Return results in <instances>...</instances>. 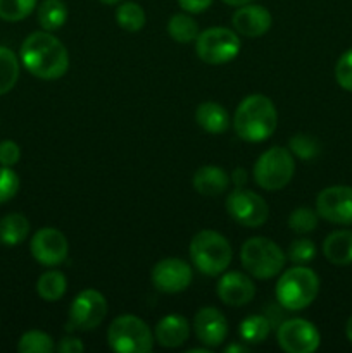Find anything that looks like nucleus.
<instances>
[{
    "instance_id": "20",
    "label": "nucleus",
    "mask_w": 352,
    "mask_h": 353,
    "mask_svg": "<svg viewBox=\"0 0 352 353\" xmlns=\"http://www.w3.org/2000/svg\"><path fill=\"white\" fill-rule=\"evenodd\" d=\"M197 124L202 128L204 131L211 134H221L228 131L231 119L228 110L217 102H204L197 107L195 112Z\"/></svg>"
},
{
    "instance_id": "27",
    "label": "nucleus",
    "mask_w": 352,
    "mask_h": 353,
    "mask_svg": "<svg viewBox=\"0 0 352 353\" xmlns=\"http://www.w3.org/2000/svg\"><path fill=\"white\" fill-rule=\"evenodd\" d=\"M168 33L178 43H190L199 37V24L188 14H175L168 23Z\"/></svg>"
},
{
    "instance_id": "9",
    "label": "nucleus",
    "mask_w": 352,
    "mask_h": 353,
    "mask_svg": "<svg viewBox=\"0 0 352 353\" xmlns=\"http://www.w3.org/2000/svg\"><path fill=\"white\" fill-rule=\"evenodd\" d=\"M107 316V300L97 290H83L72 300L69 309L71 330L92 331L102 324Z\"/></svg>"
},
{
    "instance_id": "21",
    "label": "nucleus",
    "mask_w": 352,
    "mask_h": 353,
    "mask_svg": "<svg viewBox=\"0 0 352 353\" xmlns=\"http://www.w3.org/2000/svg\"><path fill=\"white\" fill-rule=\"evenodd\" d=\"M323 254L335 265L352 264V231H335L324 238Z\"/></svg>"
},
{
    "instance_id": "4",
    "label": "nucleus",
    "mask_w": 352,
    "mask_h": 353,
    "mask_svg": "<svg viewBox=\"0 0 352 353\" xmlns=\"http://www.w3.org/2000/svg\"><path fill=\"white\" fill-rule=\"evenodd\" d=\"M233 250L223 234L204 230L190 243V259L193 265L206 276H219L230 268Z\"/></svg>"
},
{
    "instance_id": "40",
    "label": "nucleus",
    "mask_w": 352,
    "mask_h": 353,
    "mask_svg": "<svg viewBox=\"0 0 352 353\" xmlns=\"http://www.w3.org/2000/svg\"><path fill=\"white\" fill-rule=\"evenodd\" d=\"M226 353H235V352H240V353H247L248 348L245 345H230V347L224 348Z\"/></svg>"
},
{
    "instance_id": "1",
    "label": "nucleus",
    "mask_w": 352,
    "mask_h": 353,
    "mask_svg": "<svg viewBox=\"0 0 352 353\" xmlns=\"http://www.w3.org/2000/svg\"><path fill=\"white\" fill-rule=\"evenodd\" d=\"M21 62L35 78L52 81L68 72L69 54L48 31H35L21 45Z\"/></svg>"
},
{
    "instance_id": "37",
    "label": "nucleus",
    "mask_w": 352,
    "mask_h": 353,
    "mask_svg": "<svg viewBox=\"0 0 352 353\" xmlns=\"http://www.w3.org/2000/svg\"><path fill=\"white\" fill-rule=\"evenodd\" d=\"M214 0H178L179 7L188 14H200L213 6Z\"/></svg>"
},
{
    "instance_id": "28",
    "label": "nucleus",
    "mask_w": 352,
    "mask_h": 353,
    "mask_svg": "<svg viewBox=\"0 0 352 353\" xmlns=\"http://www.w3.org/2000/svg\"><path fill=\"white\" fill-rule=\"evenodd\" d=\"M145 21L147 17H145V10L141 9L140 3L124 2L116 9V23L130 33L140 31L145 26Z\"/></svg>"
},
{
    "instance_id": "11",
    "label": "nucleus",
    "mask_w": 352,
    "mask_h": 353,
    "mask_svg": "<svg viewBox=\"0 0 352 353\" xmlns=\"http://www.w3.org/2000/svg\"><path fill=\"white\" fill-rule=\"evenodd\" d=\"M278 345L286 353H313L320 348L317 327L306 319H289L278 327Z\"/></svg>"
},
{
    "instance_id": "5",
    "label": "nucleus",
    "mask_w": 352,
    "mask_h": 353,
    "mask_svg": "<svg viewBox=\"0 0 352 353\" xmlns=\"http://www.w3.org/2000/svg\"><path fill=\"white\" fill-rule=\"evenodd\" d=\"M240 261L251 276L257 279H271L283 271L286 255L269 238L254 236L242 245Z\"/></svg>"
},
{
    "instance_id": "31",
    "label": "nucleus",
    "mask_w": 352,
    "mask_h": 353,
    "mask_svg": "<svg viewBox=\"0 0 352 353\" xmlns=\"http://www.w3.org/2000/svg\"><path fill=\"white\" fill-rule=\"evenodd\" d=\"M290 150L302 161H311V159L317 157L321 147L320 141L314 137L306 133H297L295 137L290 138Z\"/></svg>"
},
{
    "instance_id": "8",
    "label": "nucleus",
    "mask_w": 352,
    "mask_h": 353,
    "mask_svg": "<svg viewBox=\"0 0 352 353\" xmlns=\"http://www.w3.org/2000/svg\"><path fill=\"white\" fill-rule=\"evenodd\" d=\"M240 38L228 28H209L195 38V50L200 61L221 65L233 61L240 52Z\"/></svg>"
},
{
    "instance_id": "24",
    "label": "nucleus",
    "mask_w": 352,
    "mask_h": 353,
    "mask_svg": "<svg viewBox=\"0 0 352 353\" xmlns=\"http://www.w3.org/2000/svg\"><path fill=\"white\" fill-rule=\"evenodd\" d=\"M68 290V279L61 271H47L38 278L37 292L45 302H57Z\"/></svg>"
},
{
    "instance_id": "34",
    "label": "nucleus",
    "mask_w": 352,
    "mask_h": 353,
    "mask_svg": "<svg viewBox=\"0 0 352 353\" xmlns=\"http://www.w3.org/2000/svg\"><path fill=\"white\" fill-rule=\"evenodd\" d=\"M19 192V178L10 168H0V203L9 202Z\"/></svg>"
},
{
    "instance_id": "16",
    "label": "nucleus",
    "mask_w": 352,
    "mask_h": 353,
    "mask_svg": "<svg viewBox=\"0 0 352 353\" xmlns=\"http://www.w3.org/2000/svg\"><path fill=\"white\" fill-rule=\"evenodd\" d=\"M217 296L230 307H242L252 302L255 296V285L248 276L238 271L224 272L217 283Z\"/></svg>"
},
{
    "instance_id": "38",
    "label": "nucleus",
    "mask_w": 352,
    "mask_h": 353,
    "mask_svg": "<svg viewBox=\"0 0 352 353\" xmlns=\"http://www.w3.org/2000/svg\"><path fill=\"white\" fill-rule=\"evenodd\" d=\"M57 350L61 353H81L85 350V345L78 340V338H62L57 345Z\"/></svg>"
},
{
    "instance_id": "2",
    "label": "nucleus",
    "mask_w": 352,
    "mask_h": 353,
    "mask_svg": "<svg viewBox=\"0 0 352 353\" xmlns=\"http://www.w3.org/2000/svg\"><path fill=\"white\" fill-rule=\"evenodd\" d=\"M278 124V112L276 107L268 97L248 95L238 103L233 116L235 133L245 141H264L275 133Z\"/></svg>"
},
{
    "instance_id": "7",
    "label": "nucleus",
    "mask_w": 352,
    "mask_h": 353,
    "mask_svg": "<svg viewBox=\"0 0 352 353\" xmlns=\"http://www.w3.org/2000/svg\"><path fill=\"white\" fill-rule=\"evenodd\" d=\"M295 161L292 154L283 147H273L257 159L254 165V179L261 188L278 192L285 188L293 178Z\"/></svg>"
},
{
    "instance_id": "39",
    "label": "nucleus",
    "mask_w": 352,
    "mask_h": 353,
    "mask_svg": "<svg viewBox=\"0 0 352 353\" xmlns=\"http://www.w3.org/2000/svg\"><path fill=\"white\" fill-rule=\"evenodd\" d=\"M231 181H233V185L237 186V188H242V186L247 183V172H245V169H235V172L231 174Z\"/></svg>"
},
{
    "instance_id": "3",
    "label": "nucleus",
    "mask_w": 352,
    "mask_h": 353,
    "mask_svg": "<svg viewBox=\"0 0 352 353\" xmlns=\"http://www.w3.org/2000/svg\"><path fill=\"white\" fill-rule=\"evenodd\" d=\"M320 292V278L309 268H292L280 276L276 283V300L280 305L290 312H297L316 300Z\"/></svg>"
},
{
    "instance_id": "10",
    "label": "nucleus",
    "mask_w": 352,
    "mask_h": 353,
    "mask_svg": "<svg viewBox=\"0 0 352 353\" xmlns=\"http://www.w3.org/2000/svg\"><path fill=\"white\" fill-rule=\"evenodd\" d=\"M226 210L231 219L247 228H259L268 221L269 207L262 196L251 190L237 188L228 195Z\"/></svg>"
},
{
    "instance_id": "33",
    "label": "nucleus",
    "mask_w": 352,
    "mask_h": 353,
    "mask_svg": "<svg viewBox=\"0 0 352 353\" xmlns=\"http://www.w3.org/2000/svg\"><path fill=\"white\" fill-rule=\"evenodd\" d=\"M289 259L295 264H306L311 262L316 257V247L311 240L307 238H300V240L292 241V245L289 247Z\"/></svg>"
},
{
    "instance_id": "41",
    "label": "nucleus",
    "mask_w": 352,
    "mask_h": 353,
    "mask_svg": "<svg viewBox=\"0 0 352 353\" xmlns=\"http://www.w3.org/2000/svg\"><path fill=\"white\" fill-rule=\"evenodd\" d=\"M224 3H228V6H233V7H242V6H247V3H251L252 0H223Z\"/></svg>"
},
{
    "instance_id": "6",
    "label": "nucleus",
    "mask_w": 352,
    "mask_h": 353,
    "mask_svg": "<svg viewBox=\"0 0 352 353\" xmlns=\"http://www.w3.org/2000/svg\"><path fill=\"white\" fill-rule=\"evenodd\" d=\"M107 343L117 353H147L154 347L152 331L140 317L121 316L110 323Z\"/></svg>"
},
{
    "instance_id": "32",
    "label": "nucleus",
    "mask_w": 352,
    "mask_h": 353,
    "mask_svg": "<svg viewBox=\"0 0 352 353\" xmlns=\"http://www.w3.org/2000/svg\"><path fill=\"white\" fill-rule=\"evenodd\" d=\"M289 226L290 230L299 234L311 233L317 226V212H314L313 209H307V207H299L290 214Z\"/></svg>"
},
{
    "instance_id": "13",
    "label": "nucleus",
    "mask_w": 352,
    "mask_h": 353,
    "mask_svg": "<svg viewBox=\"0 0 352 353\" xmlns=\"http://www.w3.org/2000/svg\"><path fill=\"white\" fill-rule=\"evenodd\" d=\"M30 250L35 261L41 265H59L68 259V238L55 228H41L31 238Z\"/></svg>"
},
{
    "instance_id": "12",
    "label": "nucleus",
    "mask_w": 352,
    "mask_h": 353,
    "mask_svg": "<svg viewBox=\"0 0 352 353\" xmlns=\"http://www.w3.org/2000/svg\"><path fill=\"white\" fill-rule=\"evenodd\" d=\"M316 212L324 221L349 226L352 224V186H328L316 199Z\"/></svg>"
},
{
    "instance_id": "25",
    "label": "nucleus",
    "mask_w": 352,
    "mask_h": 353,
    "mask_svg": "<svg viewBox=\"0 0 352 353\" xmlns=\"http://www.w3.org/2000/svg\"><path fill=\"white\" fill-rule=\"evenodd\" d=\"M19 78V62L10 48L0 45V95H6L16 86Z\"/></svg>"
},
{
    "instance_id": "29",
    "label": "nucleus",
    "mask_w": 352,
    "mask_h": 353,
    "mask_svg": "<svg viewBox=\"0 0 352 353\" xmlns=\"http://www.w3.org/2000/svg\"><path fill=\"white\" fill-rule=\"evenodd\" d=\"M17 350L21 353H50L55 350V345L47 333L33 330L21 336Z\"/></svg>"
},
{
    "instance_id": "19",
    "label": "nucleus",
    "mask_w": 352,
    "mask_h": 353,
    "mask_svg": "<svg viewBox=\"0 0 352 353\" xmlns=\"http://www.w3.org/2000/svg\"><path fill=\"white\" fill-rule=\"evenodd\" d=\"M230 181L228 172L216 165H204V168L197 169V172L193 174V188L204 196L221 195L226 192Z\"/></svg>"
},
{
    "instance_id": "26",
    "label": "nucleus",
    "mask_w": 352,
    "mask_h": 353,
    "mask_svg": "<svg viewBox=\"0 0 352 353\" xmlns=\"http://www.w3.org/2000/svg\"><path fill=\"white\" fill-rule=\"evenodd\" d=\"M240 338L245 343L259 345L268 340L271 333V321L264 316H251L240 323Z\"/></svg>"
},
{
    "instance_id": "17",
    "label": "nucleus",
    "mask_w": 352,
    "mask_h": 353,
    "mask_svg": "<svg viewBox=\"0 0 352 353\" xmlns=\"http://www.w3.org/2000/svg\"><path fill=\"white\" fill-rule=\"evenodd\" d=\"M231 23L242 37L259 38L269 31L273 24V16L266 7L247 3L235 10Z\"/></svg>"
},
{
    "instance_id": "15",
    "label": "nucleus",
    "mask_w": 352,
    "mask_h": 353,
    "mask_svg": "<svg viewBox=\"0 0 352 353\" xmlns=\"http://www.w3.org/2000/svg\"><path fill=\"white\" fill-rule=\"evenodd\" d=\"M193 330L199 341H202L206 347L216 348L226 340L228 321L214 307H204L193 317Z\"/></svg>"
},
{
    "instance_id": "42",
    "label": "nucleus",
    "mask_w": 352,
    "mask_h": 353,
    "mask_svg": "<svg viewBox=\"0 0 352 353\" xmlns=\"http://www.w3.org/2000/svg\"><path fill=\"white\" fill-rule=\"evenodd\" d=\"M345 334H347V340L352 343V316L347 321V326H345Z\"/></svg>"
},
{
    "instance_id": "18",
    "label": "nucleus",
    "mask_w": 352,
    "mask_h": 353,
    "mask_svg": "<svg viewBox=\"0 0 352 353\" xmlns=\"http://www.w3.org/2000/svg\"><path fill=\"white\" fill-rule=\"evenodd\" d=\"M190 336V326L188 321L182 316H171L162 317L155 326V340L161 347L164 348H178L188 340Z\"/></svg>"
},
{
    "instance_id": "23",
    "label": "nucleus",
    "mask_w": 352,
    "mask_h": 353,
    "mask_svg": "<svg viewBox=\"0 0 352 353\" xmlns=\"http://www.w3.org/2000/svg\"><path fill=\"white\" fill-rule=\"evenodd\" d=\"M37 17L45 31H55L68 21V6L64 0H43L38 6Z\"/></svg>"
},
{
    "instance_id": "36",
    "label": "nucleus",
    "mask_w": 352,
    "mask_h": 353,
    "mask_svg": "<svg viewBox=\"0 0 352 353\" xmlns=\"http://www.w3.org/2000/svg\"><path fill=\"white\" fill-rule=\"evenodd\" d=\"M21 159V148L16 141L3 140L0 141V165L6 168H12L19 162Z\"/></svg>"
},
{
    "instance_id": "43",
    "label": "nucleus",
    "mask_w": 352,
    "mask_h": 353,
    "mask_svg": "<svg viewBox=\"0 0 352 353\" xmlns=\"http://www.w3.org/2000/svg\"><path fill=\"white\" fill-rule=\"evenodd\" d=\"M102 3H107V6H114V3H119L121 0H100Z\"/></svg>"
},
{
    "instance_id": "35",
    "label": "nucleus",
    "mask_w": 352,
    "mask_h": 353,
    "mask_svg": "<svg viewBox=\"0 0 352 353\" xmlns=\"http://www.w3.org/2000/svg\"><path fill=\"white\" fill-rule=\"evenodd\" d=\"M335 79L347 92H352V48L340 55L335 65Z\"/></svg>"
},
{
    "instance_id": "22",
    "label": "nucleus",
    "mask_w": 352,
    "mask_h": 353,
    "mask_svg": "<svg viewBox=\"0 0 352 353\" xmlns=\"http://www.w3.org/2000/svg\"><path fill=\"white\" fill-rule=\"evenodd\" d=\"M30 234V221L23 214H9L0 219V243L16 247Z\"/></svg>"
},
{
    "instance_id": "14",
    "label": "nucleus",
    "mask_w": 352,
    "mask_h": 353,
    "mask_svg": "<svg viewBox=\"0 0 352 353\" xmlns=\"http://www.w3.org/2000/svg\"><path fill=\"white\" fill-rule=\"evenodd\" d=\"M150 278L161 293H179L192 283V269L182 259H162L154 265Z\"/></svg>"
},
{
    "instance_id": "30",
    "label": "nucleus",
    "mask_w": 352,
    "mask_h": 353,
    "mask_svg": "<svg viewBox=\"0 0 352 353\" xmlns=\"http://www.w3.org/2000/svg\"><path fill=\"white\" fill-rule=\"evenodd\" d=\"M38 0H0V19L7 23L23 21L37 9Z\"/></svg>"
}]
</instances>
